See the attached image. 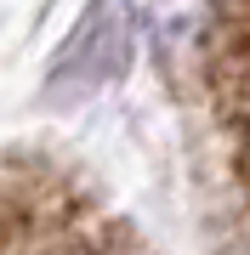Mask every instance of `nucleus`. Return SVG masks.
Segmentation results:
<instances>
[{
    "label": "nucleus",
    "mask_w": 250,
    "mask_h": 255,
    "mask_svg": "<svg viewBox=\"0 0 250 255\" xmlns=\"http://www.w3.org/2000/svg\"><path fill=\"white\" fill-rule=\"evenodd\" d=\"M0 255H154L74 164L0 147Z\"/></svg>",
    "instance_id": "1"
},
{
    "label": "nucleus",
    "mask_w": 250,
    "mask_h": 255,
    "mask_svg": "<svg viewBox=\"0 0 250 255\" xmlns=\"http://www.w3.org/2000/svg\"><path fill=\"white\" fill-rule=\"evenodd\" d=\"M199 80L211 102L228 176L250 210V0H216L199 40Z\"/></svg>",
    "instance_id": "2"
}]
</instances>
